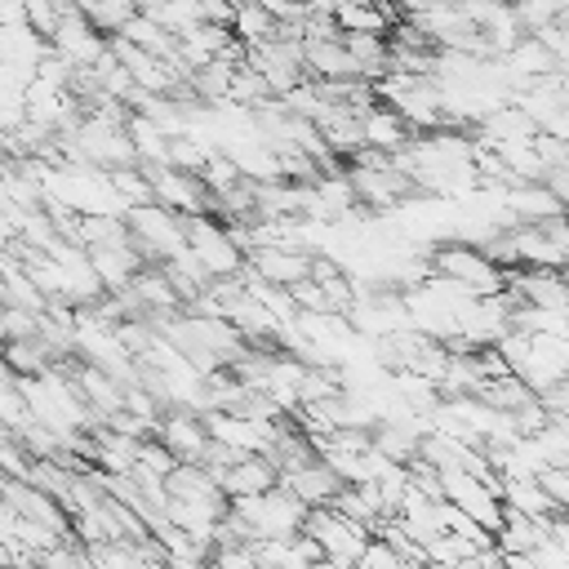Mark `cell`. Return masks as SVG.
Returning <instances> with one entry per match:
<instances>
[{
  "instance_id": "obj_11",
  "label": "cell",
  "mask_w": 569,
  "mask_h": 569,
  "mask_svg": "<svg viewBox=\"0 0 569 569\" xmlns=\"http://www.w3.org/2000/svg\"><path fill=\"white\" fill-rule=\"evenodd\" d=\"M280 489H289L307 511H316V507H329V502L338 498L342 480H338L325 462H307V467H298V471L280 476Z\"/></svg>"
},
{
  "instance_id": "obj_7",
  "label": "cell",
  "mask_w": 569,
  "mask_h": 569,
  "mask_svg": "<svg viewBox=\"0 0 569 569\" xmlns=\"http://www.w3.org/2000/svg\"><path fill=\"white\" fill-rule=\"evenodd\" d=\"M244 271L258 276V280L271 284V289H293L298 280H311V258L298 253V249H280V244H271V249H253V253H244Z\"/></svg>"
},
{
  "instance_id": "obj_1",
  "label": "cell",
  "mask_w": 569,
  "mask_h": 569,
  "mask_svg": "<svg viewBox=\"0 0 569 569\" xmlns=\"http://www.w3.org/2000/svg\"><path fill=\"white\" fill-rule=\"evenodd\" d=\"M427 262H431V276L436 280L458 284L467 298H498L502 293V271L480 249H471V244H458V240L431 244L427 249Z\"/></svg>"
},
{
  "instance_id": "obj_2",
  "label": "cell",
  "mask_w": 569,
  "mask_h": 569,
  "mask_svg": "<svg viewBox=\"0 0 569 569\" xmlns=\"http://www.w3.org/2000/svg\"><path fill=\"white\" fill-rule=\"evenodd\" d=\"M182 240H187V253L196 258V267H200L209 280H231V276H240L244 258L236 253V244L227 240V231H222L218 218H209V213L182 218Z\"/></svg>"
},
{
  "instance_id": "obj_23",
  "label": "cell",
  "mask_w": 569,
  "mask_h": 569,
  "mask_svg": "<svg viewBox=\"0 0 569 569\" xmlns=\"http://www.w3.org/2000/svg\"><path fill=\"white\" fill-rule=\"evenodd\" d=\"M529 556H533V565H538V569H569V547H565V542L542 538V542H538Z\"/></svg>"
},
{
  "instance_id": "obj_17",
  "label": "cell",
  "mask_w": 569,
  "mask_h": 569,
  "mask_svg": "<svg viewBox=\"0 0 569 569\" xmlns=\"http://www.w3.org/2000/svg\"><path fill=\"white\" fill-rule=\"evenodd\" d=\"M107 187L116 191V200L124 204V213L151 204V187H147V178H142L138 164H129V169H111V173H107Z\"/></svg>"
},
{
  "instance_id": "obj_10",
  "label": "cell",
  "mask_w": 569,
  "mask_h": 569,
  "mask_svg": "<svg viewBox=\"0 0 569 569\" xmlns=\"http://www.w3.org/2000/svg\"><path fill=\"white\" fill-rule=\"evenodd\" d=\"M280 485V476H276V467L262 458V453H249V458H240L236 467H227L222 476H218V489H222V498L231 502V498H258V493H271Z\"/></svg>"
},
{
  "instance_id": "obj_18",
  "label": "cell",
  "mask_w": 569,
  "mask_h": 569,
  "mask_svg": "<svg viewBox=\"0 0 569 569\" xmlns=\"http://www.w3.org/2000/svg\"><path fill=\"white\" fill-rule=\"evenodd\" d=\"M560 13H565V4H556V0H520V4H511V18H516L520 36H538V31L551 27Z\"/></svg>"
},
{
  "instance_id": "obj_5",
  "label": "cell",
  "mask_w": 569,
  "mask_h": 569,
  "mask_svg": "<svg viewBox=\"0 0 569 569\" xmlns=\"http://www.w3.org/2000/svg\"><path fill=\"white\" fill-rule=\"evenodd\" d=\"M440 502H449L453 511H462L471 525H480L485 533H493L502 525V502L489 485H480L467 471H445L440 476Z\"/></svg>"
},
{
  "instance_id": "obj_9",
  "label": "cell",
  "mask_w": 569,
  "mask_h": 569,
  "mask_svg": "<svg viewBox=\"0 0 569 569\" xmlns=\"http://www.w3.org/2000/svg\"><path fill=\"white\" fill-rule=\"evenodd\" d=\"M409 129H405V120L391 111V107H369L365 116H360V147L365 151H378V156H400L405 147H409Z\"/></svg>"
},
{
  "instance_id": "obj_8",
  "label": "cell",
  "mask_w": 569,
  "mask_h": 569,
  "mask_svg": "<svg viewBox=\"0 0 569 569\" xmlns=\"http://www.w3.org/2000/svg\"><path fill=\"white\" fill-rule=\"evenodd\" d=\"M156 445H164L169 458L182 467V462H200V458H204L209 436H204V422H200L196 413L169 409V413H160V422H156Z\"/></svg>"
},
{
  "instance_id": "obj_4",
  "label": "cell",
  "mask_w": 569,
  "mask_h": 569,
  "mask_svg": "<svg viewBox=\"0 0 569 569\" xmlns=\"http://www.w3.org/2000/svg\"><path fill=\"white\" fill-rule=\"evenodd\" d=\"M49 53H58L71 71H93L98 58L107 53V36H98V31L80 18V4H62L58 31L49 36Z\"/></svg>"
},
{
  "instance_id": "obj_19",
  "label": "cell",
  "mask_w": 569,
  "mask_h": 569,
  "mask_svg": "<svg viewBox=\"0 0 569 569\" xmlns=\"http://www.w3.org/2000/svg\"><path fill=\"white\" fill-rule=\"evenodd\" d=\"M196 178H200V187H204V191H209V200H213V196H222V191H231V187H240V182H244V178H240V173H236V164H231V160H227V156H222V151H218V156H209V164H204V169H200V173H196Z\"/></svg>"
},
{
  "instance_id": "obj_16",
  "label": "cell",
  "mask_w": 569,
  "mask_h": 569,
  "mask_svg": "<svg viewBox=\"0 0 569 569\" xmlns=\"http://www.w3.org/2000/svg\"><path fill=\"white\" fill-rule=\"evenodd\" d=\"M133 13H138V4H124V0H89V4H80V18H84L98 36H107V40H116L120 27H124Z\"/></svg>"
},
{
  "instance_id": "obj_21",
  "label": "cell",
  "mask_w": 569,
  "mask_h": 569,
  "mask_svg": "<svg viewBox=\"0 0 569 569\" xmlns=\"http://www.w3.org/2000/svg\"><path fill=\"white\" fill-rule=\"evenodd\" d=\"M533 160H538L542 173H551V169H569V147H565L560 138H542V133H533Z\"/></svg>"
},
{
  "instance_id": "obj_3",
  "label": "cell",
  "mask_w": 569,
  "mask_h": 569,
  "mask_svg": "<svg viewBox=\"0 0 569 569\" xmlns=\"http://www.w3.org/2000/svg\"><path fill=\"white\" fill-rule=\"evenodd\" d=\"M302 533L320 547L325 565H338V569H351V565H356V556H360V551H365V542H369V529H360V525H351V520L333 516L329 507L307 511Z\"/></svg>"
},
{
  "instance_id": "obj_6",
  "label": "cell",
  "mask_w": 569,
  "mask_h": 569,
  "mask_svg": "<svg viewBox=\"0 0 569 569\" xmlns=\"http://www.w3.org/2000/svg\"><path fill=\"white\" fill-rule=\"evenodd\" d=\"M147 187H151V204L178 213V218H196V213H209V191L200 187V178L191 173H178V169H142Z\"/></svg>"
},
{
  "instance_id": "obj_15",
  "label": "cell",
  "mask_w": 569,
  "mask_h": 569,
  "mask_svg": "<svg viewBox=\"0 0 569 569\" xmlns=\"http://www.w3.org/2000/svg\"><path fill=\"white\" fill-rule=\"evenodd\" d=\"M231 40L244 44V49H258V44L276 40V22L267 18L262 4H236V13H231Z\"/></svg>"
},
{
  "instance_id": "obj_20",
  "label": "cell",
  "mask_w": 569,
  "mask_h": 569,
  "mask_svg": "<svg viewBox=\"0 0 569 569\" xmlns=\"http://www.w3.org/2000/svg\"><path fill=\"white\" fill-rule=\"evenodd\" d=\"M533 485H538V493H542L556 511H565V502H569V467H542V471L533 476Z\"/></svg>"
},
{
  "instance_id": "obj_22",
  "label": "cell",
  "mask_w": 569,
  "mask_h": 569,
  "mask_svg": "<svg viewBox=\"0 0 569 569\" xmlns=\"http://www.w3.org/2000/svg\"><path fill=\"white\" fill-rule=\"evenodd\" d=\"M351 569H400V560H396V551H391L387 542H378V538L369 533V542H365V551L356 556Z\"/></svg>"
},
{
  "instance_id": "obj_14",
  "label": "cell",
  "mask_w": 569,
  "mask_h": 569,
  "mask_svg": "<svg viewBox=\"0 0 569 569\" xmlns=\"http://www.w3.org/2000/svg\"><path fill=\"white\" fill-rule=\"evenodd\" d=\"M476 400L485 409H498V413H520L525 405H533V391L520 382V378H493V382H480L476 387Z\"/></svg>"
},
{
  "instance_id": "obj_12",
  "label": "cell",
  "mask_w": 569,
  "mask_h": 569,
  "mask_svg": "<svg viewBox=\"0 0 569 569\" xmlns=\"http://www.w3.org/2000/svg\"><path fill=\"white\" fill-rule=\"evenodd\" d=\"M333 27L338 36H382L396 27L400 9H382V4H333Z\"/></svg>"
},
{
  "instance_id": "obj_13",
  "label": "cell",
  "mask_w": 569,
  "mask_h": 569,
  "mask_svg": "<svg viewBox=\"0 0 569 569\" xmlns=\"http://www.w3.org/2000/svg\"><path fill=\"white\" fill-rule=\"evenodd\" d=\"M0 360L9 369V378H40L49 369H58V360L49 356V347L40 338H27V342H4L0 347Z\"/></svg>"
}]
</instances>
